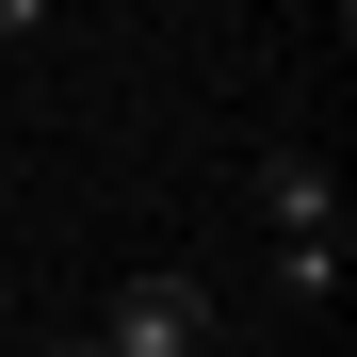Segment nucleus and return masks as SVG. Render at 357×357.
Listing matches in <instances>:
<instances>
[{
    "mask_svg": "<svg viewBox=\"0 0 357 357\" xmlns=\"http://www.w3.org/2000/svg\"><path fill=\"white\" fill-rule=\"evenodd\" d=\"M260 292L276 309H341V244H260Z\"/></svg>",
    "mask_w": 357,
    "mask_h": 357,
    "instance_id": "3",
    "label": "nucleus"
},
{
    "mask_svg": "<svg viewBox=\"0 0 357 357\" xmlns=\"http://www.w3.org/2000/svg\"><path fill=\"white\" fill-rule=\"evenodd\" d=\"M244 195H260V244H341V178H325V146H260Z\"/></svg>",
    "mask_w": 357,
    "mask_h": 357,
    "instance_id": "2",
    "label": "nucleus"
},
{
    "mask_svg": "<svg viewBox=\"0 0 357 357\" xmlns=\"http://www.w3.org/2000/svg\"><path fill=\"white\" fill-rule=\"evenodd\" d=\"M33 357H98V341H82V325H66V341H33Z\"/></svg>",
    "mask_w": 357,
    "mask_h": 357,
    "instance_id": "4",
    "label": "nucleus"
},
{
    "mask_svg": "<svg viewBox=\"0 0 357 357\" xmlns=\"http://www.w3.org/2000/svg\"><path fill=\"white\" fill-rule=\"evenodd\" d=\"M98 357H211V292L178 276V260H146V276H114L98 292V325H82Z\"/></svg>",
    "mask_w": 357,
    "mask_h": 357,
    "instance_id": "1",
    "label": "nucleus"
}]
</instances>
